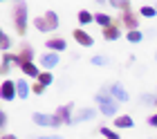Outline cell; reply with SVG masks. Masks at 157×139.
<instances>
[{"mask_svg": "<svg viewBox=\"0 0 157 139\" xmlns=\"http://www.w3.org/2000/svg\"><path fill=\"white\" fill-rule=\"evenodd\" d=\"M94 101L99 103V112H101L103 117H117V108H119V103L110 97V92L105 90V87H101V90L94 94Z\"/></svg>", "mask_w": 157, "mask_h": 139, "instance_id": "obj_1", "label": "cell"}, {"mask_svg": "<svg viewBox=\"0 0 157 139\" xmlns=\"http://www.w3.org/2000/svg\"><path fill=\"white\" fill-rule=\"evenodd\" d=\"M11 16H13V29H16L18 36H25L27 34V2L25 0H18L11 9Z\"/></svg>", "mask_w": 157, "mask_h": 139, "instance_id": "obj_2", "label": "cell"}, {"mask_svg": "<svg viewBox=\"0 0 157 139\" xmlns=\"http://www.w3.org/2000/svg\"><path fill=\"white\" fill-rule=\"evenodd\" d=\"M32 23H34V27H36L38 32H43V34L56 32V27H59V14L49 9V11H45V14H43V16L34 18Z\"/></svg>", "mask_w": 157, "mask_h": 139, "instance_id": "obj_3", "label": "cell"}, {"mask_svg": "<svg viewBox=\"0 0 157 139\" xmlns=\"http://www.w3.org/2000/svg\"><path fill=\"white\" fill-rule=\"evenodd\" d=\"M32 121L36 123V126H40V128H59V126H63L56 114H45V112H34Z\"/></svg>", "mask_w": 157, "mask_h": 139, "instance_id": "obj_4", "label": "cell"}, {"mask_svg": "<svg viewBox=\"0 0 157 139\" xmlns=\"http://www.w3.org/2000/svg\"><path fill=\"white\" fill-rule=\"evenodd\" d=\"M16 97H18L16 81H11V79L2 81V85H0V99H2V101H13Z\"/></svg>", "mask_w": 157, "mask_h": 139, "instance_id": "obj_5", "label": "cell"}, {"mask_svg": "<svg viewBox=\"0 0 157 139\" xmlns=\"http://www.w3.org/2000/svg\"><path fill=\"white\" fill-rule=\"evenodd\" d=\"M105 90L110 92V97L117 101V103H126L128 99H130V94H128V90H124V85L121 83H110Z\"/></svg>", "mask_w": 157, "mask_h": 139, "instance_id": "obj_6", "label": "cell"}, {"mask_svg": "<svg viewBox=\"0 0 157 139\" xmlns=\"http://www.w3.org/2000/svg\"><path fill=\"white\" fill-rule=\"evenodd\" d=\"M16 58H18V68L23 63H34V47L29 43H20V49L16 52Z\"/></svg>", "mask_w": 157, "mask_h": 139, "instance_id": "obj_7", "label": "cell"}, {"mask_svg": "<svg viewBox=\"0 0 157 139\" xmlns=\"http://www.w3.org/2000/svg\"><path fill=\"white\" fill-rule=\"evenodd\" d=\"M94 117H97L94 108H81V110H76L74 117H72V126L74 123H83V121H92Z\"/></svg>", "mask_w": 157, "mask_h": 139, "instance_id": "obj_8", "label": "cell"}, {"mask_svg": "<svg viewBox=\"0 0 157 139\" xmlns=\"http://www.w3.org/2000/svg\"><path fill=\"white\" fill-rule=\"evenodd\" d=\"M72 110H74V106H72V103H67V106H61L54 114L61 119L63 126H72V117H74V112H72Z\"/></svg>", "mask_w": 157, "mask_h": 139, "instance_id": "obj_9", "label": "cell"}, {"mask_svg": "<svg viewBox=\"0 0 157 139\" xmlns=\"http://www.w3.org/2000/svg\"><path fill=\"white\" fill-rule=\"evenodd\" d=\"M121 23H124V27L128 29V32H135V29H139V18H137V14H135L132 9L121 14Z\"/></svg>", "mask_w": 157, "mask_h": 139, "instance_id": "obj_10", "label": "cell"}, {"mask_svg": "<svg viewBox=\"0 0 157 139\" xmlns=\"http://www.w3.org/2000/svg\"><path fill=\"white\" fill-rule=\"evenodd\" d=\"M45 47L49 49V52H65L67 49V41L65 38H61V36H56V38H47V43H45Z\"/></svg>", "mask_w": 157, "mask_h": 139, "instance_id": "obj_11", "label": "cell"}, {"mask_svg": "<svg viewBox=\"0 0 157 139\" xmlns=\"http://www.w3.org/2000/svg\"><path fill=\"white\" fill-rule=\"evenodd\" d=\"M74 41L78 43V45H83V47H92L94 45V38H92L85 29H74Z\"/></svg>", "mask_w": 157, "mask_h": 139, "instance_id": "obj_12", "label": "cell"}, {"mask_svg": "<svg viewBox=\"0 0 157 139\" xmlns=\"http://www.w3.org/2000/svg\"><path fill=\"white\" fill-rule=\"evenodd\" d=\"M59 61H61L59 54H54V52H47V54L40 56V65H43L45 70H54L56 65H59Z\"/></svg>", "mask_w": 157, "mask_h": 139, "instance_id": "obj_13", "label": "cell"}, {"mask_svg": "<svg viewBox=\"0 0 157 139\" xmlns=\"http://www.w3.org/2000/svg\"><path fill=\"white\" fill-rule=\"evenodd\" d=\"M103 38L108 41V43L110 41H119L121 38V27H119V23H112L110 27H105L103 29Z\"/></svg>", "mask_w": 157, "mask_h": 139, "instance_id": "obj_14", "label": "cell"}, {"mask_svg": "<svg viewBox=\"0 0 157 139\" xmlns=\"http://www.w3.org/2000/svg\"><path fill=\"white\" fill-rule=\"evenodd\" d=\"M112 126L119 128V130H126V128H132L135 121H132L130 114H119V117H115V123H112Z\"/></svg>", "mask_w": 157, "mask_h": 139, "instance_id": "obj_15", "label": "cell"}, {"mask_svg": "<svg viewBox=\"0 0 157 139\" xmlns=\"http://www.w3.org/2000/svg\"><path fill=\"white\" fill-rule=\"evenodd\" d=\"M20 72H23L25 76L36 79V81H38V76H40V72H38V68H36V63H23V65H20Z\"/></svg>", "mask_w": 157, "mask_h": 139, "instance_id": "obj_16", "label": "cell"}, {"mask_svg": "<svg viewBox=\"0 0 157 139\" xmlns=\"http://www.w3.org/2000/svg\"><path fill=\"white\" fill-rule=\"evenodd\" d=\"M16 90H18V97L20 99H27V97H29V92H32V87H29V83H27L25 79H18V81H16Z\"/></svg>", "mask_w": 157, "mask_h": 139, "instance_id": "obj_17", "label": "cell"}, {"mask_svg": "<svg viewBox=\"0 0 157 139\" xmlns=\"http://www.w3.org/2000/svg\"><path fill=\"white\" fill-rule=\"evenodd\" d=\"M94 23H99V25H101V27L105 29V27H110L112 23H115V20H112V16H110V14L97 11V14H94Z\"/></svg>", "mask_w": 157, "mask_h": 139, "instance_id": "obj_18", "label": "cell"}, {"mask_svg": "<svg viewBox=\"0 0 157 139\" xmlns=\"http://www.w3.org/2000/svg\"><path fill=\"white\" fill-rule=\"evenodd\" d=\"M11 45H13V43H11V38L5 34V29L0 27V52H5V54H7V52L11 49Z\"/></svg>", "mask_w": 157, "mask_h": 139, "instance_id": "obj_19", "label": "cell"}, {"mask_svg": "<svg viewBox=\"0 0 157 139\" xmlns=\"http://www.w3.org/2000/svg\"><path fill=\"white\" fill-rule=\"evenodd\" d=\"M76 20H78L81 25H90L92 20H94V14H92V11H88V9H81V11L76 14Z\"/></svg>", "mask_w": 157, "mask_h": 139, "instance_id": "obj_20", "label": "cell"}, {"mask_svg": "<svg viewBox=\"0 0 157 139\" xmlns=\"http://www.w3.org/2000/svg\"><path fill=\"white\" fill-rule=\"evenodd\" d=\"M110 7H117V9L124 14V11H130V0H108Z\"/></svg>", "mask_w": 157, "mask_h": 139, "instance_id": "obj_21", "label": "cell"}, {"mask_svg": "<svg viewBox=\"0 0 157 139\" xmlns=\"http://www.w3.org/2000/svg\"><path fill=\"white\" fill-rule=\"evenodd\" d=\"M126 38H128V43L137 45V43H141V41H144V34H141L139 29H135V32H128V34H126Z\"/></svg>", "mask_w": 157, "mask_h": 139, "instance_id": "obj_22", "label": "cell"}, {"mask_svg": "<svg viewBox=\"0 0 157 139\" xmlns=\"http://www.w3.org/2000/svg\"><path fill=\"white\" fill-rule=\"evenodd\" d=\"M52 81H54V76H52V72H40V76H38V83L40 85H52Z\"/></svg>", "mask_w": 157, "mask_h": 139, "instance_id": "obj_23", "label": "cell"}, {"mask_svg": "<svg viewBox=\"0 0 157 139\" xmlns=\"http://www.w3.org/2000/svg\"><path fill=\"white\" fill-rule=\"evenodd\" d=\"M139 103H144V106H157V97H155V94H141Z\"/></svg>", "mask_w": 157, "mask_h": 139, "instance_id": "obj_24", "label": "cell"}, {"mask_svg": "<svg viewBox=\"0 0 157 139\" xmlns=\"http://www.w3.org/2000/svg\"><path fill=\"white\" fill-rule=\"evenodd\" d=\"M99 133H101L105 139H119V135L115 133V130H110L108 126H101V128H99Z\"/></svg>", "mask_w": 157, "mask_h": 139, "instance_id": "obj_25", "label": "cell"}, {"mask_svg": "<svg viewBox=\"0 0 157 139\" xmlns=\"http://www.w3.org/2000/svg\"><path fill=\"white\" fill-rule=\"evenodd\" d=\"M139 16H146V18H153V16H157V9H155V7H141V9H139Z\"/></svg>", "mask_w": 157, "mask_h": 139, "instance_id": "obj_26", "label": "cell"}, {"mask_svg": "<svg viewBox=\"0 0 157 139\" xmlns=\"http://www.w3.org/2000/svg\"><path fill=\"white\" fill-rule=\"evenodd\" d=\"M108 63H110L108 56H101V54H99V56H92V65H108Z\"/></svg>", "mask_w": 157, "mask_h": 139, "instance_id": "obj_27", "label": "cell"}, {"mask_svg": "<svg viewBox=\"0 0 157 139\" xmlns=\"http://www.w3.org/2000/svg\"><path fill=\"white\" fill-rule=\"evenodd\" d=\"M32 92H34V94H38V97H40V94H45V85H40V83L36 81V83L32 85Z\"/></svg>", "mask_w": 157, "mask_h": 139, "instance_id": "obj_28", "label": "cell"}, {"mask_svg": "<svg viewBox=\"0 0 157 139\" xmlns=\"http://www.w3.org/2000/svg\"><path fill=\"white\" fill-rule=\"evenodd\" d=\"M7 121H9L7 112H5V110H0V130H5V128H7Z\"/></svg>", "mask_w": 157, "mask_h": 139, "instance_id": "obj_29", "label": "cell"}, {"mask_svg": "<svg viewBox=\"0 0 157 139\" xmlns=\"http://www.w3.org/2000/svg\"><path fill=\"white\" fill-rule=\"evenodd\" d=\"M148 126H153V128H157V112L148 117Z\"/></svg>", "mask_w": 157, "mask_h": 139, "instance_id": "obj_30", "label": "cell"}, {"mask_svg": "<svg viewBox=\"0 0 157 139\" xmlns=\"http://www.w3.org/2000/svg\"><path fill=\"white\" fill-rule=\"evenodd\" d=\"M38 139H63L61 135H40Z\"/></svg>", "mask_w": 157, "mask_h": 139, "instance_id": "obj_31", "label": "cell"}, {"mask_svg": "<svg viewBox=\"0 0 157 139\" xmlns=\"http://www.w3.org/2000/svg\"><path fill=\"white\" fill-rule=\"evenodd\" d=\"M0 139H18V137H16V135H11V133H7V135L0 137Z\"/></svg>", "mask_w": 157, "mask_h": 139, "instance_id": "obj_32", "label": "cell"}, {"mask_svg": "<svg viewBox=\"0 0 157 139\" xmlns=\"http://www.w3.org/2000/svg\"><path fill=\"white\" fill-rule=\"evenodd\" d=\"M155 61H157V52H155Z\"/></svg>", "mask_w": 157, "mask_h": 139, "instance_id": "obj_33", "label": "cell"}, {"mask_svg": "<svg viewBox=\"0 0 157 139\" xmlns=\"http://www.w3.org/2000/svg\"><path fill=\"white\" fill-rule=\"evenodd\" d=\"M155 9H157V5H155Z\"/></svg>", "mask_w": 157, "mask_h": 139, "instance_id": "obj_34", "label": "cell"}, {"mask_svg": "<svg viewBox=\"0 0 157 139\" xmlns=\"http://www.w3.org/2000/svg\"><path fill=\"white\" fill-rule=\"evenodd\" d=\"M155 108H157V106H155Z\"/></svg>", "mask_w": 157, "mask_h": 139, "instance_id": "obj_35", "label": "cell"}]
</instances>
